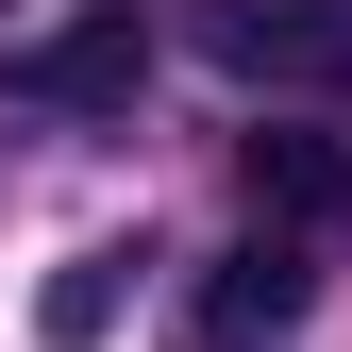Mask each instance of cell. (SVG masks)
Masks as SVG:
<instances>
[{
    "instance_id": "6da1fadb",
    "label": "cell",
    "mask_w": 352,
    "mask_h": 352,
    "mask_svg": "<svg viewBox=\"0 0 352 352\" xmlns=\"http://www.w3.org/2000/svg\"><path fill=\"white\" fill-rule=\"evenodd\" d=\"M185 51L235 84H352V0H185Z\"/></svg>"
},
{
    "instance_id": "5b68a950",
    "label": "cell",
    "mask_w": 352,
    "mask_h": 352,
    "mask_svg": "<svg viewBox=\"0 0 352 352\" xmlns=\"http://www.w3.org/2000/svg\"><path fill=\"white\" fill-rule=\"evenodd\" d=\"M118 302H135V252H67V269L34 285V336H51V352H101Z\"/></svg>"
},
{
    "instance_id": "277c9868",
    "label": "cell",
    "mask_w": 352,
    "mask_h": 352,
    "mask_svg": "<svg viewBox=\"0 0 352 352\" xmlns=\"http://www.w3.org/2000/svg\"><path fill=\"white\" fill-rule=\"evenodd\" d=\"M302 235H252V252H218L201 269V319H185V352H285L302 336Z\"/></svg>"
},
{
    "instance_id": "3957f363",
    "label": "cell",
    "mask_w": 352,
    "mask_h": 352,
    "mask_svg": "<svg viewBox=\"0 0 352 352\" xmlns=\"http://www.w3.org/2000/svg\"><path fill=\"white\" fill-rule=\"evenodd\" d=\"M235 185L269 235H352V135H319V118H269V135H235Z\"/></svg>"
},
{
    "instance_id": "7a4b0ae2",
    "label": "cell",
    "mask_w": 352,
    "mask_h": 352,
    "mask_svg": "<svg viewBox=\"0 0 352 352\" xmlns=\"http://www.w3.org/2000/svg\"><path fill=\"white\" fill-rule=\"evenodd\" d=\"M0 84H17V101H51V118H118V101L151 84V17H135V0H84V17L17 34V67H0Z\"/></svg>"
}]
</instances>
